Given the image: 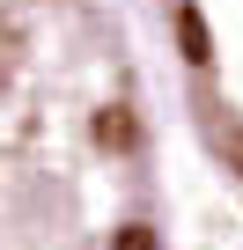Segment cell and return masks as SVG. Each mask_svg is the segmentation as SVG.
<instances>
[{
    "label": "cell",
    "instance_id": "4",
    "mask_svg": "<svg viewBox=\"0 0 243 250\" xmlns=\"http://www.w3.org/2000/svg\"><path fill=\"white\" fill-rule=\"evenodd\" d=\"M110 250H162V235H155L148 221H126V228L110 235Z\"/></svg>",
    "mask_w": 243,
    "mask_h": 250
},
{
    "label": "cell",
    "instance_id": "1",
    "mask_svg": "<svg viewBox=\"0 0 243 250\" xmlns=\"http://www.w3.org/2000/svg\"><path fill=\"white\" fill-rule=\"evenodd\" d=\"M177 52H184V66H214V30H206V15L192 8V0H177Z\"/></svg>",
    "mask_w": 243,
    "mask_h": 250
},
{
    "label": "cell",
    "instance_id": "3",
    "mask_svg": "<svg viewBox=\"0 0 243 250\" xmlns=\"http://www.w3.org/2000/svg\"><path fill=\"white\" fill-rule=\"evenodd\" d=\"M96 147H103V155H126V147H133V110H118V103L96 110Z\"/></svg>",
    "mask_w": 243,
    "mask_h": 250
},
{
    "label": "cell",
    "instance_id": "2",
    "mask_svg": "<svg viewBox=\"0 0 243 250\" xmlns=\"http://www.w3.org/2000/svg\"><path fill=\"white\" fill-rule=\"evenodd\" d=\"M206 133H214V147H221V162L243 177V118L236 110H206Z\"/></svg>",
    "mask_w": 243,
    "mask_h": 250
}]
</instances>
